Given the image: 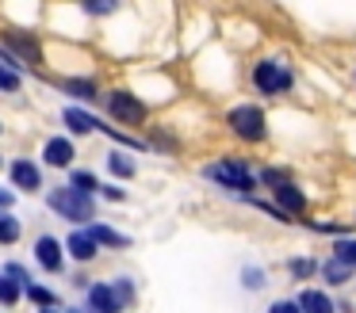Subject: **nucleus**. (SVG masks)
Masks as SVG:
<instances>
[{
    "label": "nucleus",
    "mask_w": 356,
    "mask_h": 313,
    "mask_svg": "<svg viewBox=\"0 0 356 313\" xmlns=\"http://www.w3.org/2000/svg\"><path fill=\"white\" fill-rule=\"evenodd\" d=\"M19 298H24V287L12 282L8 275H0V305H19Z\"/></svg>",
    "instance_id": "b1692460"
},
{
    "label": "nucleus",
    "mask_w": 356,
    "mask_h": 313,
    "mask_svg": "<svg viewBox=\"0 0 356 313\" xmlns=\"http://www.w3.org/2000/svg\"><path fill=\"white\" fill-rule=\"evenodd\" d=\"M47 206L58 214V218H65V221H92L96 218V203L88 195H81V191H73L70 183L50 187L47 191Z\"/></svg>",
    "instance_id": "7ed1b4c3"
},
{
    "label": "nucleus",
    "mask_w": 356,
    "mask_h": 313,
    "mask_svg": "<svg viewBox=\"0 0 356 313\" xmlns=\"http://www.w3.org/2000/svg\"><path fill=\"white\" fill-rule=\"evenodd\" d=\"M0 42L8 46V53L16 50V53H24V61H42V42L35 35H27V31H16V27H8L4 35H0Z\"/></svg>",
    "instance_id": "6e6552de"
},
{
    "label": "nucleus",
    "mask_w": 356,
    "mask_h": 313,
    "mask_svg": "<svg viewBox=\"0 0 356 313\" xmlns=\"http://www.w3.org/2000/svg\"><path fill=\"white\" fill-rule=\"evenodd\" d=\"M100 195H104V198H111V203H123L127 191H123V187H108V183H100Z\"/></svg>",
    "instance_id": "c756f323"
},
{
    "label": "nucleus",
    "mask_w": 356,
    "mask_h": 313,
    "mask_svg": "<svg viewBox=\"0 0 356 313\" xmlns=\"http://www.w3.org/2000/svg\"><path fill=\"white\" fill-rule=\"evenodd\" d=\"M111 290H115V294H119V302H123V310H127V305L134 302V282L127 279V275H119V279L111 282Z\"/></svg>",
    "instance_id": "cd10ccee"
},
{
    "label": "nucleus",
    "mask_w": 356,
    "mask_h": 313,
    "mask_svg": "<svg viewBox=\"0 0 356 313\" xmlns=\"http://www.w3.org/2000/svg\"><path fill=\"white\" fill-rule=\"evenodd\" d=\"M108 172H111V176H119V180H134V176H138V164H134V160L127 157V153L111 149V153H108Z\"/></svg>",
    "instance_id": "f3484780"
},
{
    "label": "nucleus",
    "mask_w": 356,
    "mask_h": 313,
    "mask_svg": "<svg viewBox=\"0 0 356 313\" xmlns=\"http://www.w3.org/2000/svg\"><path fill=\"white\" fill-rule=\"evenodd\" d=\"M264 267H241V287L245 290H264Z\"/></svg>",
    "instance_id": "bb28decb"
},
{
    "label": "nucleus",
    "mask_w": 356,
    "mask_h": 313,
    "mask_svg": "<svg viewBox=\"0 0 356 313\" xmlns=\"http://www.w3.org/2000/svg\"><path fill=\"white\" fill-rule=\"evenodd\" d=\"M0 164H4V157H0Z\"/></svg>",
    "instance_id": "f704fd0d"
},
{
    "label": "nucleus",
    "mask_w": 356,
    "mask_h": 313,
    "mask_svg": "<svg viewBox=\"0 0 356 313\" xmlns=\"http://www.w3.org/2000/svg\"><path fill=\"white\" fill-rule=\"evenodd\" d=\"M62 252H70L73 260H81V264H88V260H96V241L88 237V229H77V233H70L62 241Z\"/></svg>",
    "instance_id": "f8f14e48"
},
{
    "label": "nucleus",
    "mask_w": 356,
    "mask_h": 313,
    "mask_svg": "<svg viewBox=\"0 0 356 313\" xmlns=\"http://www.w3.org/2000/svg\"><path fill=\"white\" fill-rule=\"evenodd\" d=\"M35 260H39L42 267H47V271H62L65 267V256H62V241H58V237H50V233H42L39 241H35Z\"/></svg>",
    "instance_id": "1a4fd4ad"
},
{
    "label": "nucleus",
    "mask_w": 356,
    "mask_h": 313,
    "mask_svg": "<svg viewBox=\"0 0 356 313\" xmlns=\"http://www.w3.org/2000/svg\"><path fill=\"white\" fill-rule=\"evenodd\" d=\"M295 305H299V313H337V302H333L325 290H302L299 298H295Z\"/></svg>",
    "instance_id": "ddd939ff"
},
{
    "label": "nucleus",
    "mask_w": 356,
    "mask_h": 313,
    "mask_svg": "<svg viewBox=\"0 0 356 313\" xmlns=\"http://www.w3.org/2000/svg\"><path fill=\"white\" fill-rule=\"evenodd\" d=\"M85 12H92V15H104V12H115V4H85Z\"/></svg>",
    "instance_id": "2f4dec72"
},
{
    "label": "nucleus",
    "mask_w": 356,
    "mask_h": 313,
    "mask_svg": "<svg viewBox=\"0 0 356 313\" xmlns=\"http://www.w3.org/2000/svg\"><path fill=\"white\" fill-rule=\"evenodd\" d=\"M318 271H322V279L330 282V287H345L348 279H353V271H348L345 264H337V260H325V264H318Z\"/></svg>",
    "instance_id": "6ab92c4d"
},
{
    "label": "nucleus",
    "mask_w": 356,
    "mask_h": 313,
    "mask_svg": "<svg viewBox=\"0 0 356 313\" xmlns=\"http://www.w3.org/2000/svg\"><path fill=\"white\" fill-rule=\"evenodd\" d=\"M8 180L16 183V191L35 195V191L42 187V168L35 164V160H27V157H16V160L8 164Z\"/></svg>",
    "instance_id": "423d86ee"
},
{
    "label": "nucleus",
    "mask_w": 356,
    "mask_h": 313,
    "mask_svg": "<svg viewBox=\"0 0 356 313\" xmlns=\"http://www.w3.org/2000/svg\"><path fill=\"white\" fill-rule=\"evenodd\" d=\"M88 237H92V241H96V248H115V252L131 248V237L115 233V229H111V226H88Z\"/></svg>",
    "instance_id": "4468645a"
},
{
    "label": "nucleus",
    "mask_w": 356,
    "mask_h": 313,
    "mask_svg": "<svg viewBox=\"0 0 356 313\" xmlns=\"http://www.w3.org/2000/svg\"><path fill=\"white\" fill-rule=\"evenodd\" d=\"M62 92H65V96L85 99V103H96V99H100V88H96V81H85V76H70V81H62Z\"/></svg>",
    "instance_id": "dca6fc26"
},
{
    "label": "nucleus",
    "mask_w": 356,
    "mask_h": 313,
    "mask_svg": "<svg viewBox=\"0 0 356 313\" xmlns=\"http://www.w3.org/2000/svg\"><path fill=\"white\" fill-rule=\"evenodd\" d=\"M19 88H24V73L0 61V92H19Z\"/></svg>",
    "instance_id": "393cba45"
},
{
    "label": "nucleus",
    "mask_w": 356,
    "mask_h": 313,
    "mask_svg": "<svg viewBox=\"0 0 356 313\" xmlns=\"http://www.w3.org/2000/svg\"><path fill=\"white\" fill-rule=\"evenodd\" d=\"M108 111H111V119L115 122H123V126H142L146 122V103H142L134 92H127V88H111L108 92Z\"/></svg>",
    "instance_id": "39448f33"
},
{
    "label": "nucleus",
    "mask_w": 356,
    "mask_h": 313,
    "mask_svg": "<svg viewBox=\"0 0 356 313\" xmlns=\"http://www.w3.org/2000/svg\"><path fill=\"white\" fill-rule=\"evenodd\" d=\"M24 294L31 298V302L39 305V310H58V305H62V298H58L54 290L39 287V282H27V287H24Z\"/></svg>",
    "instance_id": "a211bd4d"
},
{
    "label": "nucleus",
    "mask_w": 356,
    "mask_h": 313,
    "mask_svg": "<svg viewBox=\"0 0 356 313\" xmlns=\"http://www.w3.org/2000/svg\"><path fill=\"white\" fill-rule=\"evenodd\" d=\"M85 313H123V302L111 290V282H92L85 298Z\"/></svg>",
    "instance_id": "0eeeda50"
},
{
    "label": "nucleus",
    "mask_w": 356,
    "mask_h": 313,
    "mask_svg": "<svg viewBox=\"0 0 356 313\" xmlns=\"http://www.w3.org/2000/svg\"><path fill=\"white\" fill-rule=\"evenodd\" d=\"M261 183H264V187L276 191L280 183H291V172H287V168H264V172L257 176V187H261Z\"/></svg>",
    "instance_id": "a878e982"
},
{
    "label": "nucleus",
    "mask_w": 356,
    "mask_h": 313,
    "mask_svg": "<svg viewBox=\"0 0 356 313\" xmlns=\"http://www.w3.org/2000/svg\"><path fill=\"white\" fill-rule=\"evenodd\" d=\"M268 313H299V305H295L291 298H280V302L268 305Z\"/></svg>",
    "instance_id": "c85d7f7f"
},
{
    "label": "nucleus",
    "mask_w": 356,
    "mask_h": 313,
    "mask_svg": "<svg viewBox=\"0 0 356 313\" xmlns=\"http://www.w3.org/2000/svg\"><path fill=\"white\" fill-rule=\"evenodd\" d=\"M203 176H207L211 183H218V187H226V191H238V195H253L257 191V176L249 172L241 160H230V157L203 164Z\"/></svg>",
    "instance_id": "f03ea898"
},
{
    "label": "nucleus",
    "mask_w": 356,
    "mask_h": 313,
    "mask_svg": "<svg viewBox=\"0 0 356 313\" xmlns=\"http://www.w3.org/2000/svg\"><path fill=\"white\" fill-rule=\"evenodd\" d=\"M226 130H230L238 142H264V134H268V115L261 111V107H253V103H238V107H230L226 111Z\"/></svg>",
    "instance_id": "f257e3e1"
},
{
    "label": "nucleus",
    "mask_w": 356,
    "mask_h": 313,
    "mask_svg": "<svg viewBox=\"0 0 356 313\" xmlns=\"http://www.w3.org/2000/svg\"><path fill=\"white\" fill-rule=\"evenodd\" d=\"M62 122L70 126V134H92V130L100 126V119H92V115L81 111V107H65V111H62Z\"/></svg>",
    "instance_id": "2eb2a0df"
},
{
    "label": "nucleus",
    "mask_w": 356,
    "mask_h": 313,
    "mask_svg": "<svg viewBox=\"0 0 356 313\" xmlns=\"http://www.w3.org/2000/svg\"><path fill=\"white\" fill-rule=\"evenodd\" d=\"M19 237H24V226H19L16 214L0 210V244H16Z\"/></svg>",
    "instance_id": "aec40b11"
},
{
    "label": "nucleus",
    "mask_w": 356,
    "mask_h": 313,
    "mask_svg": "<svg viewBox=\"0 0 356 313\" xmlns=\"http://www.w3.org/2000/svg\"><path fill=\"white\" fill-rule=\"evenodd\" d=\"M0 134H4V126H0Z\"/></svg>",
    "instance_id": "c9c22d12"
},
{
    "label": "nucleus",
    "mask_w": 356,
    "mask_h": 313,
    "mask_svg": "<svg viewBox=\"0 0 356 313\" xmlns=\"http://www.w3.org/2000/svg\"><path fill=\"white\" fill-rule=\"evenodd\" d=\"M272 195H276V203H272V206H276L280 214H287V218H291V214H302V210H307V195L299 191V183H280Z\"/></svg>",
    "instance_id": "9b49d317"
},
{
    "label": "nucleus",
    "mask_w": 356,
    "mask_h": 313,
    "mask_svg": "<svg viewBox=\"0 0 356 313\" xmlns=\"http://www.w3.org/2000/svg\"><path fill=\"white\" fill-rule=\"evenodd\" d=\"M70 187H73V191H81V195H88V198H92L96 191H100V180H96L92 172H70Z\"/></svg>",
    "instance_id": "4be33fe9"
},
{
    "label": "nucleus",
    "mask_w": 356,
    "mask_h": 313,
    "mask_svg": "<svg viewBox=\"0 0 356 313\" xmlns=\"http://www.w3.org/2000/svg\"><path fill=\"white\" fill-rule=\"evenodd\" d=\"M73 157H77L73 137H50V142L42 145V164H50V168H70Z\"/></svg>",
    "instance_id": "9d476101"
},
{
    "label": "nucleus",
    "mask_w": 356,
    "mask_h": 313,
    "mask_svg": "<svg viewBox=\"0 0 356 313\" xmlns=\"http://www.w3.org/2000/svg\"><path fill=\"white\" fill-rule=\"evenodd\" d=\"M39 313H58V310H39Z\"/></svg>",
    "instance_id": "72a5a7b5"
},
{
    "label": "nucleus",
    "mask_w": 356,
    "mask_h": 313,
    "mask_svg": "<svg viewBox=\"0 0 356 313\" xmlns=\"http://www.w3.org/2000/svg\"><path fill=\"white\" fill-rule=\"evenodd\" d=\"M291 81H295L291 69L276 58H264L253 65V88L261 96H284V92H291Z\"/></svg>",
    "instance_id": "20e7f679"
},
{
    "label": "nucleus",
    "mask_w": 356,
    "mask_h": 313,
    "mask_svg": "<svg viewBox=\"0 0 356 313\" xmlns=\"http://www.w3.org/2000/svg\"><path fill=\"white\" fill-rule=\"evenodd\" d=\"M287 271H291V279H310V275L318 271V260L314 256H295V260H287Z\"/></svg>",
    "instance_id": "5701e85b"
},
{
    "label": "nucleus",
    "mask_w": 356,
    "mask_h": 313,
    "mask_svg": "<svg viewBox=\"0 0 356 313\" xmlns=\"http://www.w3.org/2000/svg\"><path fill=\"white\" fill-rule=\"evenodd\" d=\"M12 203H16V195L8 187H0V210H12Z\"/></svg>",
    "instance_id": "7c9ffc66"
},
{
    "label": "nucleus",
    "mask_w": 356,
    "mask_h": 313,
    "mask_svg": "<svg viewBox=\"0 0 356 313\" xmlns=\"http://www.w3.org/2000/svg\"><path fill=\"white\" fill-rule=\"evenodd\" d=\"M333 260L353 271L356 267V237H341V241H333Z\"/></svg>",
    "instance_id": "412c9836"
},
{
    "label": "nucleus",
    "mask_w": 356,
    "mask_h": 313,
    "mask_svg": "<svg viewBox=\"0 0 356 313\" xmlns=\"http://www.w3.org/2000/svg\"><path fill=\"white\" fill-rule=\"evenodd\" d=\"M65 313H85V310H77V305H70V310H65Z\"/></svg>",
    "instance_id": "473e14b6"
}]
</instances>
